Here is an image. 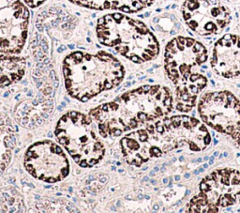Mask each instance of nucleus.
Segmentation results:
<instances>
[{"instance_id": "nucleus-6", "label": "nucleus", "mask_w": 240, "mask_h": 213, "mask_svg": "<svg viewBox=\"0 0 240 213\" xmlns=\"http://www.w3.org/2000/svg\"><path fill=\"white\" fill-rule=\"evenodd\" d=\"M29 11L22 0H0V54L16 55L27 38Z\"/></svg>"}, {"instance_id": "nucleus-13", "label": "nucleus", "mask_w": 240, "mask_h": 213, "mask_svg": "<svg viewBox=\"0 0 240 213\" xmlns=\"http://www.w3.org/2000/svg\"><path fill=\"white\" fill-rule=\"evenodd\" d=\"M204 141H205V145H207V144L210 143V135H209V134H206V136L204 138Z\"/></svg>"}, {"instance_id": "nucleus-4", "label": "nucleus", "mask_w": 240, "mask_h": 213, "mask_svg": "<svg viewBox=\"0 0 240 213\" xmlns=\"http://www.w3.org/2000/svg\"><path fill=\"white\" fill-rule=\"evenodd\" d=\"M57 142L82 167H92L103 159L105 147L96 133L93 119L78 111H69L55 129Z\"/></svg>"}, {"instance_id": "nucleus-28", "label": "nucleus", "mask_w": 240, "mask_h": 213, "mask_svg": "<svg viewBox=\"0 0 240 213\" xmlns=\"http://www.w3.org/2000/svg\"><path fill=\"white\" fill-rule=\"evenodd\" d=\"M204 160H205V161H207V160H209V158L207 157V156H205V157L204 158Z\"/></svg>"}, {"instance_id": "nucleus-21", "label": "nucleus", "mask_w": 240, "mask_h": 213, "mask_svg": "<svg viewBox=\"0 0 240 213\" xmlns=\"http://www.w3.org/2000/svg\"><path fill=\"white\" fill-rule=\"evenodd\" d=\"M226 210L228 211V212H231V211H232V207H231V206H228V207L226 208Z\"/></svg>"}, {"instance_id": "nucleus-34", "label": "nucleus", "mask_w": 240, "mask_h": 213, "mask_svg": "<svg viewBox=\"0 0 240 213\" xmlns=\"http://www.w3.org/2000/svg\"><path fill=\"white\" fill-rule=\"evenodd\" d=\"M207 76H208V77H211V73H210V72H209V73L207 74Z\"/></svg>"}, {"instance_id": "nucleus-18", "label": "nucleus", "mask_w": 240, "mask_h": 213, "mask_svg": "<svg viewBox=\"0 0 240 213\" xmlns=\"http://www.w3.org/2000/svg\"><path fill=\"white\" fill-rule=\"evenodd\" d=\"M185 194H186V195H189V194H190V190H187Z\"/></svg>"}, {"instance_id": "nucleus-37", "label": "nucleus", "mask_w": 240, "mask_h": 213, "mask_svg": "<svg viewBox=\"0 0 240 213\" xmlns=\"http://www.w3.org/2000/svg\"><path fill=\"white\" fill-rule=\"evenodd\" d=\"M239 199H240V196H239Z\"/></svg>"}, {"instance_id": "nucleus-1", "label": "nucleus", "mask_w": 240, "mask_h": 213, "mask_svg": "<svg viewBox=\"0 0 240 213\" xmlns=\"http://www.w3.org/2000/svg\"><path fill=\"white\" fill-rule=\"evenodd\" d=\"M170 95L159 86H143L126 91L89 113L103 138H115L171 112L165 105Z\"/></svg>"}, {"instance_id": "nucleus-32", "label": "nucleus", "mask_w": 240, "mask_h": 213, "mask_svg": "<svg viewBox=\"0 0 240 213\" xmlns=\"http://www.w3.org/2000/svg\"><path fill=\"white\" fill-rule=\"evenodd\" d=\"M183 211H184V209H183V208H181V209H179V212H183Z\"/></svg>"}, {"instance_id": "nucleus-25", "label": "nucleus", "mask_w": 240, "mask_h": 213, "mask_svg": "<svg viewBox=\"0 0 240 213\" xmlns=\"http://www.w3.org/2000/svg\"><path fill=\"white\" fill-rule=\"evenodd\" d=\"M202 161H203V160L201 159V158H199V159H197V160H196V161H197V162H201Z\"/></svg>"}, {"instance_id": "nucleus-24", "label": "nucleus", "mask_w": 240, "mask_h": 213, "mask_svg": "<svg viewBox=\"0 0 240 213\" xmlns=\"http://www.w3.org/2000/svg\"><path fill=\"white\" fill-rule=\"evenodd\" d=\"M228 154H229V153H228L227 151H225V152L223 153V157H227V156H228Z\"/></svg>"}, {"instance_id": "nucleus-16", "label": "nucleus", "mask_w": 240, "mask_h": 213, "mask_svg": "<svg viewBox=\"0 0 240 213\" xmlns=\"http://www.w3.org/2000/svg\"><path fill=\"white\" fill-rule=\"evenodd\" d=\"M174 179H175L176 181H179V180H180V176H179V175H176L175 177H174Z\"/></svg>"}, {"instance_id": "nucleus-11", "label": "nucleus", "mask_w": 240, "mask_h": 213, "mask_svg": "<svg viewBox=\"0 0 240 213\" xmlns=\"http://www.w3.org/2000/svg\"><path fill=\"white\" fill-rule=\"evenodd\" d=\"M46 0H24V2L26 4V6L29 8H38L41 4H43Z\"/></svg>"}, {"instance_id": "nucleus-10", "label": "nucleus", "mask_w": 240, "mask_h": 213, "mask_svg": "<svg viewBox=\"0 0 240 213\" xmlns=\"http://www.w3.org/2000/svg\"><path fill=\"white\" fill-rule=\"evenodd\" d=\"M26 70L24 57L0 54V88H7L20 81Z\"/></svg>"}, {"instance_id": "nucleus-35", "label": "nucleus", "mask_w": 240, "mask_h": 213, "mask_svg": "<svg viewBox=\"0 0 240 213\" xmlns=\"http://www.w3.org/2000/svg\"><path fill=\"white\" fill-rule=\"evenodd\" d=\"M237 156H238V157H240V153H237Z\"/></svg>"}, {"instance_id": "nucleus-5", "label": "nucleus", "mask_w": 240, "mask_h": 213, "mask_svg": "<svg viewBox=\"0 0 240 213\" xmlns=\"http://www.w3.org/2000/svg\"><path fill=\"white\" fill-rule=\"evenodd\" d=\"M24 164L34 178L56 183L70 174V161L59 144L43 140L33 144L24 154Z\"/></svg>"}, {"instance_id": "nucleus-36", "label": "nucleus", "mask_w": 240, "mask_h": 213, "mask_svg": "<svg viewBox=\"0 0 240 213\" xmlns=\"http://www.w3.org/2000/svg\"><path fill=\"white\" fill-rule=\"evenodd\" d=\"M237 87H238V88H240V84H237Z\"/></svg>"}, {"instance_id": "nucleus-31", "label": "nucleus", "mask_w": 240, "mask_h": 213, "mask_svg": "<svg viewBox=\"0 0 240 213\" xmlns=\"http://www.w3.org/2000/svg\"><path fill=\"white\" fill-rule=\"evenodd\" d=\"M155 170H156V171H159V170H160V168H159V167H156V168H155Z\"/></svg>"}, {"instance_id": "nucleus-12", "label": "nucleus", "mask_w": 240, "mask_h": 213, "mask_svg": "<svg viewBox=\"0 0 240 213\" xmlns=\"http://www.w3.org/2000/svg\"><path fill=\"white\" fill-rule=\"evenodd\" d=\"M200 188H201V191H202V192H208L209 190H211V186L209 185L208 183H206V181L204 180V181L201 183Z\"/></svg>"}, {"instance_id": "nucleus-30", "label": "nucleus", "mask_w": 240, "mask_h": 213, "mask_svg": "<svg viewBox=\"0 0 240 213\" xmlns=\"http://www.w3.org/2000/svg\"><path fill=\"white\" fill-rule=\"evenodd\" d=\"M222 157H223V154H220V155H219V159H222Z\"/></svg>"}, {"instance_id": "nucleus-27", "label": "nucleus", "mask_w": 240, "mask_h": 213, "mask_svg": "<svg viewBox=\"0 0 240 213\" xmlns=\"http://www.w3.org/2000/svg\"><path fill=\"white\" fill-rule=\"evenodd\" d=\"M217 144H218V140L214 139V145H217Z\"/></svg>"}, {"instance_id": "nucleus-20", "label": "nucleus", "mask_w": 240, "mask_h": 213, "mask_svg": "<svg viewBox=\"0 0 240 213\" xmlns=\"http://www.w3.org/2000/svg\"><path fill=\"white\" fill-rule=\"evenodd\" d=\"M193 174H194V175H199L200 172H199V170H195V171L193 172Z\"/></svg>"}, {"instance_id": "nucleus-33", "label": "nucleus", "mask_w": 240, "mask_h": 213, "mask_svg": "<svg viewBox=\"0 0 240 213\" xmlns=\"http://www.w3.org/2000/svg\"><path fill=\"white\" fill-rule=\"evenodd\" d=\"M194 115H195V111H193V112H192V116H194Z\"/></svg>"}, {"instance_id": "nucleus-8", "label": "nucleus", "mask_w": 240, "mask_h": 213, "mask_svg": "<svg viewBox=\"0 0 240 213\" xmlns=\"http://www.w3.org/2000/svg\"><path fill=\"white\" fill-rule=\"evenodd\" d=\"M211 65L219 72L240 74V37L227 34L215 45Z\"/></svg>"}, {"instance_id": "nucleus-14", "label": "nucleus", "mask_w": 240, "mask_h": 213, "mask_svg": "<svg viewBox=\"0 0 240 213\" xmlns=\"http://www.w3.org/2000/svg\"><path fill=\"white\" fill-rule=\"evenodd\" d=\"M214 158H215V157H214V155H213V156H211V157H210V159H209V162H208L209 165H211V164L214 163Z\"/></svg>"}, {"instance_id": "nucleus-3", "label": "nucleus", "mask_w": 240, "mask_h": 213, "mask_svg": "<svg viewBox=\"0 0 240 213\" xmlns=\"http://www.w3.org/2000/svg\"><path fill=\"white\" fill-rule=\"evenodd\" d=\"M96 33L102 45L135 63L149 61L159 54L158 40L147 26L121 12L105 14L100 18Z\"/></svg>"}, {"instance_id": "nucleus-23", "label": "nucleus", "mask_w": 240, "mask_h": 213, "mask_svg": "<svg viewBox=\"0 0 240 213\" xmlns=\"http://www.w3.org/2000/svg\"><path fill=\"white\" fill-rule=\"evenodd\" d=\"M218 156H219V152H218V151L214 152V157H218Z\"/></svg>"}, {"instance_id": "nucleus-9", "label": "nucleus", "mask_w": 240, "mask_h": 213, "mask_svg": "<svg viewBox=\"0 0 240 213\" xmlns=\"http://www.w3.org/2000/svg\"><path fill=\"white\" fill-rule=\"evenodd\" d=\"M71 3L81 7L97 11H118L133 13L149 7L154 0H70Z\"/></svg>"}, {"instance_id": "nucleus-19", "label": "nucleus", "mask_w": 240, "mask_h": 213, "mask_svg": "<svg viewBox=\"0 0 240 213\" xmlns=\"http://www.w3.org/2000/svg\"><path fill=\"white\" fill-rule=\"evenodd\" d=\"M185 178H190V174H185Z\"/></svg>"}, {"instance_id": "nucleus-22", "label": "nucleus", "mask_w": 240, "mask_h": 213, "mask_svg": "<svg viewBox=\"0 0 240 213\" xmlns=\"http://www.w3.org/2000/svg\"><path fill=\"white\" fill-rule=\"evenodd\" d=\"M208 165H209L208 163H205V164H204V166H203V167L205 168V169H206V168L208 167Z\"/></svg>"}, {"instance_id": "nucleus-15", "label": "nucleus", "mask_w": 240, "mask_h": 213, "mask_svg": "<svg viewBox=\"0 0 240 213\" xmlns=\"http://www.w3.org/2000/svg\"><path fill=\"white\" fill-rule=\"evenodd\" d=\"M181 118L184 120V122H187V121H188V116H186V115H183Z\"/></svg>"}, {"instance_id": "nucleus-7", "label": "nucleus", "mask_w": 240, "mask_h": 213, "mask_svg": "<svg viewBox=\"0 0 240 213\" xmlns=\"http://www.w3.org/2000/svg\"><path fill=\"white\" fill-rule=\"evenodd\" d=\"M181 11L189 28L201 36L219 34L232 20L229 10L218 0H188Z\"/></svg>"}, {"instance_id": "nucleus-29", "label": "nucleus", "mask_w": 240, "mask_h": 213, "mask_svg": "<svg viewBox=\"0 0 240 213\" xmlns=\"http://www.w3.org/2000/svg\"><path fill=\"white\" fill-rule=\"evenodd\" d=\"M163 182H164V183H167V182H168V179H167V178H164V179H163Z\"/></svg>"}, {"instance_id": "nucleus-17", "label": "nucleus", "mask_w": 240, "mask_h": 213, "mask_svg": "<svg viewBox=\"0 0 240 213\" xmlns=\"http://www.w3.org/2000/svg\"><path fill=\"white\" fill-rule=\"evenodd\" d=\"M198 170H199V172H200V173H203V172L205 171V168H204V167H200Z\"/></svg>"}, {"instance_id": "nucleus-26", "label": "nucleus", "mask_w": 240, "mask_h": 213, "mask_svg": "<svg viewBox=\"0 0 240 213\" xmlns=\"http://www.w3.org/2000/svg\"><path fill=\"white\" fill-rule=\"evenodd\" d=\"M179 161H184V157H180V158H179Z\"/></svg>"}, {"instance_id": "nucleus-2", "label": "nucleus", "mask_w": 240, "mask_h": 213, "mask_svg": "<svg viewBox=\"0 0 240 213\" xmlns=\"http://www.w3.org/2000/svg\"><path fill=\"white\" fill-rule=\"evenodd\" d=\"M62 70L68 94L82 102L118 87L125 77L122 63L104 51L72 52L65 57Z\"/></svg>"}]
</instances>
